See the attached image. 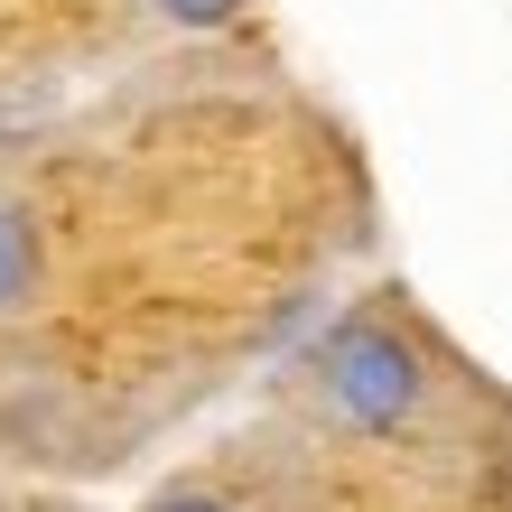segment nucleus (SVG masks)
<instances>
[{"mask_svg":"<svg viewBox=\"0 0 512 512\" xmlns=\"http://www.w3.org/2000/svg\"><path fill=\"white\" fill-rule=\"evenodd\" d=\"M317 373H326V401H336L354 429H401V419L419 410V391H429L419 345H410V336H391L382 317H345L336 336H326Z\"/></svg>","mask_w":512,"mask_h":512,"instance_id":"1","label":"nucleus"},{"mask_svg":"<svg viewBox=\"0 0 512 512\" xmlns=\"http://www.w3.org/2000/svg\"><path fill=\"white\" fill-rule=\"evenodd\" d=\"M28 289H38V233L19 205H0V317H19Z\"/></svg>","mask_w":512,"mask_h":512,"instance_id":"2","label":"nucleus"},{"mask_svg":"<svg viewBox=\"0 0 512 512\" xmlns=\"http://www.w3.org/2000/svg\"><path fill=\"white\" fill-rule=\"evenodd\" d=\"M159 10H168L177 28H224L233 10H243V0H159Z\"/></svg>","mask_w":512,"mask_h":512,"instance_id":"3","label":"nucleus"},{"mask_svg":"<svg viewBox=\"0 0 512 512\" xmlns=\"http://www.w3.org/2000/svg\"><path fill=\"white\" fill-rule=\"evenodd\" d=\"M149 512H233V503H224V494H159Z\"/></svg>","mask_w":512,"mask_h":512,"instance_id":"4","label":"nucleus"}]
</instances>
